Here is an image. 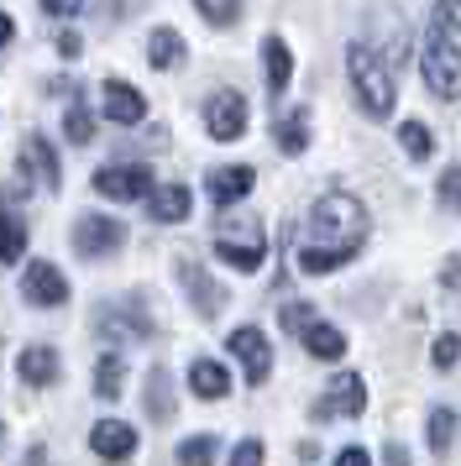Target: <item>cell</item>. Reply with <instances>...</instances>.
Listing matches in <instances>:
<instances>
[{
	"label": "cell",
	"instance_id": "1",
	"mask_svg": "<svg viewBox=\"0 0 461 466\" xmlns=\"http://www.w3.org/2000/svg\"><path fill=\"white\" fill-rule=\"evenodd\" d=\"M362 241H367V210L352 194H325L310 210V247L299 252V268L304 273H331L341 262H352Z\"/></svg>",
	"mask_w": 461,
	"mask_h": 466
},
{
	"label": "cell",
	"instance_id": "2",
	"mask_svg": "<svg viewBox=\"0 0 461 466\" xmlns=\"http://www.w3.org/2000/svg\"><path fill=\"white\" fill-rule=\"evenodd\" d=\"M210 247H215V257L230 262L236 273H257L262 257H268V236H262V220L251 210H220Z\"/></svg>",
	"mask_w": 461,
	"mask_h": 466
},
{
	"label": "cell",
	"instance_id": "3",
	"mask_svg": "<svg viewBox=\"0 0 461 466\" xmlns=\"http://www.w3.org/2000/svg\"><path fill=\"white\" fill-rule=\"evenodd\" d=\"M346 68H352V89H356V100H362V110H367L373 121H388V116H394V100H398L388 64H383L367 43H352L346 47Z\"/></svg>",
	"mask_w": 461,
	"mask_h": 466
},
{
	"label": "cell",
	"instance_id": "4",
	"mask_svg": "<svg viewBox=\"0 0 461 466\" xmlns=\"http://www.w3.org/2000/svg\"><path fill=\"white\" fill-rule=\"evenodd\" d=\"M419 68H425V85L435 89L440 100H461V47L451 43V32H430L419 47Z\"/></svg>",
	"mask_w": 461,
	"mask_h": 466
},
{
	"label": "cell",
	"instance_id": "5",
	"mask_svg": "<svg viewBox=\"0 0 461 466\" xmlns=\"http://www.w3.org/2000/svg\"><path fill=\"white\" fill-rule=\"evenodd\" d=\"M126 247V226L116 220V215H79L74 220V252L84 257H110V252H121Z\"/></svg>",
	"mask_w": 461,
	"mask_h": 466
},
{
	"label": "cell",
	"instance_id": "6",
	"mask_svg": "<svg viewBox=\"0 0 461 466\" xmlns=\"http://www.w3.org/2000/svg\"><path fill=\"white\" fill-rule=\"evenodd\" d=\"M226 346H230V357L241 361L247 382H268V372H272V346H268V336H262L257 325H236V330L226 336Z\"/></svg>",
	"mask_w": 461,
	"mask_h": 466
},
{
	"label": "cell",
	"instance_id": "7",
	"mask_svg": "<svg viewBox=\"0 0 461 466\" xmlns=\"http://www.w3.org/2000/svg\"><path fill=\"white\" fill-rule=\"evenodd\" d=\"M95 194H105V199H152L158 194V184H152V168H142V163H126V168H100L95 173Z\"/></svg>",
	"mask_w": 461,
	"mask_h": 466
},
{
	"label": "cell",
	"instance_id": "8",
	"mask_svg": "<svg viewBox=\"0 0 461 466\" xmlns=\"http://www.w3.org/2000/svg\"><path fill=\"white\" fill-rule=\"evenodd\" d=\"M205 127L215 142H236L241 131H247V100L236 95V89H215L205 100Z\"/></svg>",
	"mask_w": 461,
	"mask_h": 466
},
{
	"label": "cell",
	"instance_id": "9",
	"mask_svg": "<svg viewBox=\"0 0 461 466\" xmlns=\"http://www.w3.org/2000/svg\"><path fill=\"white\" fill-rule=\"evenodd\" d=\"M251 184H257V173H251L247 163H220V168H210L205 194H210V205H220V210H236V205H241V199L251 194Z\"/></svg>",
	"mask_w": 461,
	"mask_h": 466
},
{
	"label": "cell",
	"instance_id": "10",
	"mask_svg": "<svg viewBox=\"0 0 461 466\" xmlns=\"http://www.w3.org/2000/svg\"><path fill=\"white\" fill-rule=\"evenodd\" d=\"M367 409V382H362V372H341L331 388V399H320L314 403V414L320 420H331V414H341V420H356Z\"/></svg>",
	"mask_w": 461,
	"mask_h": 466
},
{
	"label": "cell",
	"instance_id": "11",
	"mask_svg": "<svg viewBox=\"0 0 461 466\" xmlns=\"http://www.w3.org/2000/svg\"><path fill=\"white\" fill-rule=\"evenodd\" d=\"M21 294L42 304V309H58L63 299H68V278L53 268V262H32L26 273H21Z\"/></svg>",
	"mask_w": 461,
	"mask_h": 466
},
{
	"label": "cell",
	"instance_id": "12",
	"mask_svg": "<svg viewBox=\"0 0 461 466\" xmlns=\"http://www.w3.org/2000/svg\"><path fill=\"white\" fill-rule=\"evenodd\" d=\"M179 278H184V289H189V304H194L205 319H215L220 309H226V289H220L200 262H179Z\"/></svg>",
	"mask_w": 461,
	"mask_h": 466
},
{
	"label": "cell",
	"instance_id": "13",
	"mask_svg": "<svg viewBox=\"0 0 461 466\" xmlns=\"http://www.w3.org/2000/svg\"><path fill=\"white\" fill-rule=\"evenodd\" d=\"M89 451H95L100 461H126V456L137 451V430L126 420H100L89 430Z\"/></svg>",
	"mask_w": 461,
	"mask_h": 466
},
{
	"label": "cell",
	"instance_id": "14",
	"mask_svg": "<svg viewBox=\"0 0 461 466\" xmlns=\"http://www.w3.org/2000/svg\"><path fill=\"white\" fill-rule=\"evenodd\" d=\"M16 372H21V382H32V388H53L58 372H63V361H58L53 346H26L16 357Z\"/></svg>",
	"mask_w": 461,
	"mask_h": 466
},
{
	"label": "cell",
	"instance_id": "15",
	"mask_svg": "<svg viewBox=\"0 0 461 466\" xmlns=\"http://www.w3.org/2000/svg\"><path fill=\"white\" fill-rule=\"evenodd\" d=\"M105 116H110L116 127H137L147 116V100L126 85V79H110V85H105Z\"/></svg>",
	"mask_w": 461,
	"mask_h": 466
},
{
	"label": "cell",
	"instance_id": "16",
	"mask_svg": "<svg viewBox=\"0 0 461 466\" xmlns=\"http://www.w3.org/2000/svg\"><path fill=\"white\" fill-rule=\"evenodd\" d=\"M189 388H194L200 399H226V393H230V372L220 367V361L200 357L194 367H189Z\"/></svg>",
	"mask_w": 461,
	"mask_h": 466
},
{
	"label": "cell",
	"instance_id": "17",
	"mask_svg": "<svg viewBox=\"0 0 461 466\" xmlns=\"http://www.w3.org/2000/svg\"><path fill=\"white\" fill-rule=\"evenodd\" d=\"M262 64H268V95H283V89H289V79H293L289 43H283V37H268V43H262Z\"/></svg>",
	"mask_w": 461,
	"mask_h": 466
},
{
	"label": "cell",
	"instance_id": "18",
	"mask_svg": "<svg viewBox=\"0 0 461 466\" xmlns=\"http://www.w3.org/2000/svg\"><path fill=\"white\" fill-rule=\"evenodd\" d=\"M147 215H152V220H163V226H179V220L189 215V189H184V184H163V189L147 199Z\"/></svg>",
	"mask_w": 461,
	"mask_h": 466
},
{
	"label": "cell",
	"instance_id": "19",
	"mask_svg": "<svg viewBox=\"0 0 461 466\" xmlns=\"http://www.w3.org/2000/svg\"><path fill=\"white\" fill-rule=\"evenodd\" d=\"M147 64L152 68H179L184 64V37H179L173 26H158V32L147 37Z\"/></svg>",
	"mask_w": 461,
	"mask_h": 466
},
{
	"label": "cell",
	"instance_id": "20",
	"mask_svg": "<svg viewBox=\"0 0 461 466\" xmlns=\"http://www.w3.org/2000/svg\"><path fill=\"white\" fill-rule=\"evenodd\" d=\"M304 351L320 361H335V357H346V336L335 325H325V319H314L310 330H304Z\"/></svg>",
	"mask_w": 461,
	"mask_h": 466
},
{
	"label": "cell",
	"instance_id": "21",
	"mask_svg": "<svg viewBox=\"0 0 461 466\" xmlns=\"http://www.w3.org/2000/svg\"><path fill=\"white\" fill-rule=\"evenodd\" d=\"M21 157H26V163H37V178H42V184H47V189H58V184H63L58 152L47 147L42 137H26V147H21Z\"/></svg>",
	"mask_w": 461,
	"mask_h": 466
},
{
	"label": "cell",
	"instance_id": "22",
	"mask_svg": "<svg viewBox=\"0 0 461 466\" xmlns=\"http://www.w3.org/2000/svg\"><path fill=\"white\" fill-rule=\"evenodd\" d=\"M147 414H152L158 424L173 420V382H168L163 367H152V372H147Z\"/></svg>",
	"mask_w": 461,
	"mask_h": 466
},
{
	"label": "cell",
	"instance_id": "23",
	"mask_svg": "<svg viewBox=\"0 0 461 466\" xmlns=\"http://www.w3.org/2000/svg\"><path fill=\"white\" fill-rule=\"evenodd\" d=\"M26 252V220L16 210H0V262H21Z\"/></svg>",
	"mask_w": 461,
	"mask_h": 466
},
{
	"label": "cell",
	"instance_id": "24",
	"mask_svg": "<svg viewBox=\"0 0 461 466\" xmlns=\"http://www.w3.org/2000/svg\"><path fill=\"white\" fill-rule=\"evenodd\" d=\"M278 147L289 152V157H299V152L310 147V110H293V116L278 121Z\"/></svg>",
	"mask_w": 461,
	"mask_h": 466
},
{
	"label": "cell",
	"instance_id": "25",
	"mask_svg": "<svg viewBox=\"0 0 461 466\" xmlns=\"http://www.w3.org/2000/svg\"><path fill=\"white\" fill-rule=\"evenodd\" d=\"M95 325H100V330H116V336H126V340H147L152 336V325H147L142 315H116V309H100V315H95Z\"/></svg>",
	"mask_w": 461,
	"mask_h": 466
},
{
	"label": "cell",
	"instance_id": "26",
	"mask_svg": "<svg viewBox=\"0 0 461 466\" xmlns=\"http://www.w3.org/2000/svg\"><path fill=\"white\" fill-rule=\"evenodd\" d=\"M215 456H220V441L215 435H189L179 445V466H215Z\"/></svg>",
	"mask_w": 461,
	"mask_h": 466
},
{
	"label": "cell",
	"instance_id": "27",
	"mask_svg": "<svg viewBox=\"0 0 461 466\" xmlns=\"http://www.w3.org/2000/svg\"><path fill=\"white\" fill-rule=\"evenodd\" d=\"M63 137H68L74 147H84V142L95 137V116L79 106V95H74V106H68V116H63Z\"/></svg>",
	"mask_w": 461,
	"mask_h": 466
},
{
	"label": "cell",
	"instance_id": "28",
	"mask_svg": "<svg viewBox=\"0 0 461 466\" xmlns=\"http://www.w3.org/2000/svg\"><path fill=\"white\" fill-rule=\"evenodd\" d=\"M451 435H456V414L451 409H430V456H446Z\"/></svg>",
	"mask_w": 461,
	"mask_h": 466
},
{
	"label": "cell",
	"instance_id": "29",
	"mask_svg": "<svg viewBox=\"0 0 461 466\" xmlns=\"http://www.w3.org/2000/svg\"><path fill=\"white\" fill-rule=\"evenodd\" d=\"M398 142H404L409 157H430V152H435V137H430L425 121H404V127H398Z\"/></svg>",
	"mask_w": 461,
	"mask_h": 466
},
{
	"label": "cell",
	"instance_id": "30",
	"mask_svg": "<svg viewBox=\"0 0 461 466\" xmlns=\"http://www.w3.org/2000/svg\"><path fill=\"white\" fill-rule=\"evenodd\" d=\"M121 378H126L121 357H100V367H95V393L100 399H116L121 393Z\"/></svg>",
	"mask_w": 461,
	"mask_h": 466
},
{
	"label": "cell",
	"instance_id": "31",
	"mask_svg": "<svg viewBox=\"0 0 461 466\" xmlns=\"http://www.w3.org/2000/svg\"><path fill=\"white\" fill-rule=\"evenodd\" d=\"M278 319H283V330H289V336L304 340V330L314 325V309H310V304H283V309H278Z\"/></svg>",
	"mask_w": 461,
	"mask_h": 466
},
{
	"label": "cell",
	"instance_id": "32",
	"mask_svg": "<svg viewBox=\"0 0 461 466\" xmlns=\"http://www.w3.org/2000/svg\"><path fill=\"white\" fill-rule=\"evenodd\" d=\"M456 357H461V336H456V330L435 336V351H430V361H435V367H456Z\"/></svg>",
	"mask_w": 461,
	"mask_h": 466
},
{
	"label": "cell",
	"instance_id": "33",
	"mask_svg": "<svg viewBox=\"0 0 461 466\" xmlns=\"http://www.w3.org/2000/svg\"><path fill=\"white\" fill-rule=\"evenodd\" d=\"M200 16L215 26H230L236 16H241V5H226V0H200Z\"/></svg>",
	"mask_w": 461,
	"mask_h": 466
},
{
	"label": "cell",
	"instance_id": "34",
	"mask_svg": "<svg viewBox=\"0 0 461 466\" xmlns=\"http://www.w3.org/2000/svg\"><path fill=\"white\" fill-rule=\"evenodd\" d=\"M440 199H446V210H461V168H451L440 178Z\"/></svg>",
	"mask_w": 461,
	"mask_h": 466
},
{
	"label": "cell",
	"instance_id": "35",
	"mask_svg": "<svg viewBox=\"0 0 461 466\" xmlns=\"http://www.w3.org/2000/svg\"><path fill=\"white\" fill-rule=\"evenodd\" d=\"M230 466H262V441H241L230 451Z\"/></svg>",
	"mask_w": 461,
	"mask_h": 466
},
{
	"label": "cell",
	"instance_id": "36",
	"mask_svg": "<svg viewBox=\"0 0 461 466\" xmlns=\"http://www.w3.org/2000/svg\"><path fill=\"white\" fill-rule=\"evenodd\" d=\"M53 43H58V53H63V58H79V53H84L79 32H58V37H53Z\"/></svg>",
	"mask_w": 461,
	"mask_h": 466
},
{
	"label": "cell",
	"instance_id": "37",
	"mask_svg": "<svg viewBox=\"0 0 461 466\" xmlns=\"http://www.w3.org/2000/svg\"><path fill=\"white\" fill-rule=\"evenodd\" d=\"M335 466H373V461H367V451H362V445H346V451L335 456Z\"/></svg>",
	"mask_w": 461,
	"mask_h": 466
},
{
	"label": "cell",
	"instance_id": "38",
	"mask_svg": "<svg viewBox=\"0 0 461 466\" xmlns=\"http://www.w3.org/2000/svg\"><path fill=\"white\" fill-rule=\"evenodd\" d=\"M47 11H53V16H79L84 5L79 0H47Z\"/></svg>",
	"mask_w": 461,
	"mask_h": 466
},
{
	"label": "cell",
	"instance_id": "39",
	"mask_svg": "<svg viewBox=\"0 0 461 466\" xmlns=\"http://www.w3.org/2000/svg\"><path fill=\"white\" fill-rule=\"evenodd\" d=\"M383 466H409V451H404V445H388V451H383Z\"/></svg>",
	"mask_w": 461,
	"mask_h": 466
},
{
	"label": "cell",
	"instance_id": "40",
	"mask_svg": "<svg viewBox=\"0 0 461 466\" xmlns=\"http://www.w3.org/2000/svg\"><path fill=\"white\" fill-rule=\"evenodd\" d=\"M11 37H16V22H11V16H5V11H0V53H5V47H11Z\"/></svg>",
	"mask_w": 461,
	"mask_h": 466
},
{
	"label": "cell",
	"instance_id": "41",
	"mask_svg": "<svg viewBox=\"0 0 461 466\" xmlns=\"http://www.w3.org/2000/svg\"><path fill=\"white\" fill-rule=\"evenodd\" d=\"M440 22H446V26H461V5H440Z\"/></svg>",
	"mask_w": 461,
	"mask_h": 466
},
{
	"label": "cell",
	"instance_id": "42",
	"mask_svg": "<svg viewBox=\"0 0 461 466\" xmlns=\"http://www.w3.org/2000/svg\"><path fill=\"white\" fill-rule=\"evenodd\" d=\"M446 283H461V262H446Z\"/></svg>",
	"mask_w": 461,
	"mask_h": 466
},
{
	"label": "cell",
	"instance_id": "43",
	"mask_svg": "<svg viewBox=\"0 0 461 466\" xmlns=\"http://www.w3.org/2000/svg\"><path fill=\"white\" fill-rule=\"evenodd\" d=\"M0 441H5V424H0Z\"/></svg>",
	"mask_w": 461,
	"mask_h": 466
}]
</instances>
